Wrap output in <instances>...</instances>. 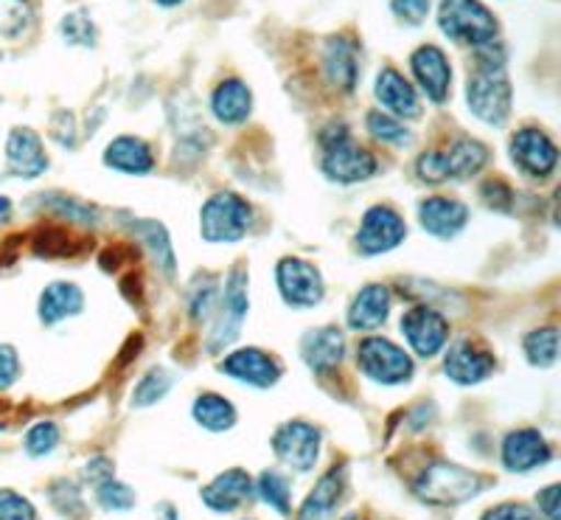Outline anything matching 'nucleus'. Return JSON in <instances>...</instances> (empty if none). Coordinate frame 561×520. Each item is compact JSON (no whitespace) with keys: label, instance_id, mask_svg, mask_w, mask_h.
I'll list each match as a JSON object with an SVG mask.
<instances>
[{"label":"nucleus","instance_id":"nucleus-1","mask_svg":"<svg viewBox=\"0 0 561 520\" xmlns=\"http://www.w3.org/2000/svg\"><path fill=\"white\" fill-rule=\"evenodd\" d=\"M466 99L469 110L485 124H500L511 113V82L505 74V59L500 45L494 39L485 45H478V68L466 82Z\"/></svg>","mask_w":561,"mask_h":520},{"label":"nucleus","instance_id":"nucleus-2","mask_svg":"<svg viewBox=\"0 0 561 520\" xmlns=\"http://www.w3.org/2000/svg\"><path fill=\"white\" fill-rule=\"evenodd\" d=\"M480 487H483V478L472 470L453 462H435L421 470L413 489L430 507H458V504L472 501Z\"/></svg>","mask_w":561,"mask_h":520},{"label":"nucleus","instance_id":"nucleus-3","mask_svg":"<svg viewBox=\"0 0 561 520\" xmlns=\"http://www.w3.org/2000/svg\"><path fill=\"white\" fill-rule=\"evenodd\" d=\"M323 144V172L325 178L337 183H359L377 172V158L365 147L351 142V133L345 124H332L320 133Z\"/></svg>","mask_w":561,"mask_h":520},{"label":"nucleus","instance_id":"nucleus-4","mask_svg":"<svg viewBox=\"0 0 561 520\" xmlns=\"http://www.w3.org/2000/svg\"><path fill=\"white\" fill-rule=\"evenodd\" d=\"M438 26L447 37L474 48L497 37V20L480 0H444L438 9Z\"/></svg>","mask_w":561,"mask_h":520},{"label":"nucleus","instance_id":"nucleus-5","mask_svg":"<svg viewBox=\"0 0 561 520\" xmlns=\"http://www.w3.org/2000/svg\"><path fill=\"white\" fill-rule=\"evenodd\" d=\"M357 366L365 377L382 386H402L413 377L410 354L388 338H365L357 349Z\"/></svg>","mask_w":561,"mask_h":520},{"label":"nucleus","instance_id":"nucleus-6","mask_svg":"<svg viewBox=\"0 0 561 520\" xmlns=\"http://www.w3.org/2000/svg\"><path fill=\"white\" fill-rule=\"evenodd\" d=\"M250 228V206L233 192L214 194L203 206L199 231L208 242H239Z\"/></svg>","mask_w":561,"mask_h":520},{"label":"nucleus","instance_id":"nucleus-7","mask_svg":"<svg viewBox=\"0 0 561 520\" xmlns=\"http://www.w3.org/2000/svg\"><path fill=\"white\" fill-rule=\"evenodd\" d=\"M275 282H278L284 302L293 304V307L307 309L323 302L325 287L323 279H320V270L314 264L304 262V259H280L278 268H275Z\"/></svg>","mask_w":561,"mask_h":520},{"label":"nucleus","instance_id":"nucleus-8","mask_svg":"<svg viewBox=\"0 0 561 520\" xmlns=\"http://www.w3.org/2000/svg\"><path fill=\"white\" fill-rule=\"evenodd\" d=\"M402 335L419 358H435L449 341V324L438 309L419 304L402 315Z\"/></svg>","mask_w":561,"mask_h":520},{"label":"nucleus","instance_id":"nucleus-9","mask_svg":"<svg viewBox=\"0 0 561 520\" xmlns=\"http://www.w3.org/2000/svg\"><path fill=\"white\" fill-rule=\"evenodd\" d=\"M408 237V225L390 206H374L365 212L357 231V248L365 257L393 251L396 245H402Z\"/></svg>","mask_w":561,"mask_h":520},{"label":"nucleus","instance_id":"nucleus-10","mask_svg":"<svg viewBox=\"0 0 561 520\" xmlns=\"http://www.w3.org/2000/svg\"><path fill=\"white\" fill-rule=\"evenodd\" d=\"M273 450L295 473H309L320 456V431L309 422L280 425L273 437Z\"/></svg>","mask_w":561,"mask_h":520},{"label":"nucleus","instance_id":"nucleus-11","mask_svg":"<svg viewBox=\"0 0 561 520\" xmlns=\"http://www.w3.org/2000/svg\"><path fill=\"white\" fill-rule=\"evenodd\" d=\"M511 161L517 163L525 174L548 178L559 163V149L548 133L536 127H525L511 138Z\"/></svg>","mask_w":561,"mask_h":520},{"label":"nucleus","instance_id":"nucleus-12","mask_svg":"<svg viewBox=\"0 0 561 520\" xmlns=\"http://www.w3.org/2000/svg\"><path fill=\"white\" fill-rule=\"evenodd\" d=\"M248 276H244V270H233L228 276V284H225L222 298H219V321L214 327L210 349L228 347L237 338L244 315H248Z\"/></svg>","mask_w":561,"mask_h":520},{"label":"nucleus","instance_id":"nucleus-13","mask_svg":"<svg viewBox=\"0 0 561 520\" xmlns=\"http://www.w3.org/2000/svg\"><path fill=\"white\" fill-rule=\"evenodd\" d=\"M222 372L228 374V377L244 383V386H255V388L275 386L280 377L278 360L270 358L267 352L253 347L230 352L222 363Z\"/></svg>","mask_w":561,"mask_h":520},{"label":"nucleus","instance_id":"nucleus-14","mask_svg":"<svg viewBox=\"0 0 561 520\" xmlns=\"http://www.w3.org/2000/svg\"><path fill=\"white\" fill-rule=\"evenodd\" d=\"M410 68L413 77L419 79L421 90L427 93L433 102H444L453 88V68H449L447 54L435 48V45H421L419 52L410 57Z\"/></svg>","mask_w":561,"mask_h":520},{"label":"nucleus","instance_id":"nucleus-15","mask_svg":"<svg viewBox=\"0 0 561 520\" xmlns=\"http://www.w3.org/2000/svg\"><path fill=\"white\" fill-rule=\"evenodd\" d=\"M553 459V450L545 442V437L534 428H523L505 437L503 442V464L511 473H530V470L542 467Z\"/></svg>","mask_w":561,"mask_h":520},{"label":"nucleus","instance_id":"nucleus-16","mask_svg":"<svg viewBox=\"0 0 561 520\" xmlns=\"http://www.w3.org/2000/svg\"><path fill=\"white\" fill-rule=\"evenodd\" d=\"M7 163L9 172L18 178H39L48 169V155H45L39 135L28 127H18L7 138Z\"/></svg>","mask_w":561,"mask_h":520},{"label":"nucleus","instance_id":"nucleus-17","mask_svg":"<svg viewBox=\"0 0 561 520\" xmlns=\"http://www.w3.org/2000/svg\"><path fill=\"white\" fill-rule=\"evenodd\" d=\"M419 223L433 237L449 239L463 231V225L469 223V208L453 197H427L419 206Z\"/></svg>","mask_w":561,"mask_h":520},{"label":"nucleus","instance_id":"nucleus-18","mask_svg":"<svg viewBox=\"0 0 561 520\" xmlns=\"http://www.w3.org/2000/svg\"><path fill=\"white\" fill-rule=\"evenodd\" d=\"M444 372L460 386H474L494 372V358L485 349L474 347L472 341H460L449 349L447 360H444Z\"/></svg>","mask_w":561,"mask_h":520},{"label":"nucleus","instance_id":"nucleus-19","mask_svg":"<svg viewBox=\"0 0 561 520\" xmlns=\"http://www.w3.org/2000/svg\"><path fill=\"white\" fill-rule=\"evenodd\" d=\"M390 315V290L385 284H368L354 296L348 307V327L354 332H374Z\"/></svg>","mask_w":561,"mask_h":520},{"label":"nucleus","instance_id":"nucleus-20","mask_svg":"<svg viewBox=\"0 0 561 520\" xmlns=\"http://www.w3.org/2000/svg\"><path fill=\"white\" fill-rule=\"evenodd\" d=\"M250 489H253V482H250L248 473L233 467L225 470L222 476L214 478V482L199 493V498H203L205 507L214 509V512H233V509L242 507L244 498L250 495Z\"/></svg>","mask_w":561,"mask_h":520},{"label":"nucleus","instance_id":"nucleus-21","mask_svg":"<svg viewBox=\"0 0 561 520\" xmlns=\"http://www.w3.org/2000/svg\"><path fill=\"white\" fill-rule=\"evenodd\" d=\"M300 352H304V360H307V366L312 372L325 374L332 372L334 366H340L345 352V338L337 327H320L304 338Z\"/></svg>","mask_w":561,"mask_h":520},{"label":"nucleus","instance_id":"nucleus-22","mask_svg":"<svg viewBox=\"0 0 561 520\" xmlns=\"http://www.w3.org/2000/svg\"><path fill=\"white\" fill-rule=\"evenodd\" d=\"M377 99L385 110H390L399 118H415L421 113L419 97H415L413 84L393 68H385L377 77Z\"/></svg>","mask_w":561,"mask_h":520},{"label":"nucleus","instance_id":"nucleus-23","mask_svg":"<svg viewBox=\"0 0 561 520\" xmlns=\"http://www.w3.org/2000/svg\"><path fill=\"white\" fill-rule=\"evenodd\" d=\"M104 163L115 172L124 174H149L154 167V155L147 142L133 138V135H122L115 142L107 144L104 149Z\"/></svg>","mask_w":561,"mask_h":520},{"label":"nucleus","instance_id":"nucleus-24","mask_svg":"<svg viewBox=\"0 0 561 520\" xmlns=\"http://www.w3.org/2000/svg\"><path fill=\"white\" fill-rule=\"evenodd\" d=\"M84 307V296L82 290L77 287L73 282H54L43 290V296H39V321L45 327H54V324L65 321L70 315H79Z\"/></svg>","mask_w":561,"mask_h":520},{"label":"nucleus","instance_id":"nucleus-25","mask_svg":"<svg viewBox=\"0 0 561 520\" xmlns=\"http://www.w3.org/2000/svg\"><path fill=\"white\" fill-rule=\"evenodd\" d=\"M345 495V470H329L300 507L298 520H332Z\"/></svg>","mask_w":561,"mask_h":520},{"label":"nucleus","instance_id":"nucleus-26","mask_svg":"<svg viewBox=\"0 0 561 520\" xmlns=\"http://www.w3.org/2000/svg\"><path fill=\"white\" fill-rule=\"evenodd\" d=\"M250 108H253V93L242 79H228L210 97V110L222 124H242L250 116Z\"/></svg>","mask_w":561,"mask_h":520},{"label":"nucleus","instance_id":"nucleus-27","mask_svg":"<svg viewBox=\"0 0 561 520\" xmlns=\"http://www.w3.org/2000/svg\"><path fill=\"white\" fill-rule=\"evenodd\" d=\"M325 63V77L329 82L337 84V88L351 90L357 84L359 74V59H357V45L345 37H332L329 45H325L323 54Z\"/></svg>","mask_w":561,"mask_h":520},{"label":"nucleus","instance_id":"nucleus-28","mask_svg":"<svg viewBox=\"0 0 561 520\" xmlns=\"http://www.w3.org/2000/svg\"><path fill=\"white\" fill-rule=\"evenodd\" d=\"M440 158H444V167H447V178L463 180L472 178V174H478L480 169L485 167V161H489V149L480 142H474V138H460L453 147L444 149Z\"/></svg>","mask_w":561,"mask_h":520},{"label":"nucleus","instance_id":"nucleus-29","mask_svg":"<svg viewBox=\"0 0 561 520\" xmlns=\"http://www.w3.org/2000/svg\"><path fill=\"white\" fill-rule=\"evenodd\" d=\"M192 411L194 419L214 433L228 431V428L237 425V408L225 397H219V394H203V397H197Z\"/></svg>","mask_w":561,"mask_h":520},{"label":"nucleus","instance_id":"nucleus-30","mask_svg":"<svg viewBox=\"0 0 561 520\" xmlns=\"http://www.w3.org/2000/svg\"><path fill=\"white\" fill-rule=\"evenodd\" d=\"M525 354H528V360L534 366H553L556 358H559V329L545 327L525 335Z\"/></svg>","mask_w":561,"mask_h":520},{"label":"nucleus","instance_id":"nucleus-31","mask_svg":"<svg viewBox=\"0 0 561 520\" xmlns=\"http://www.w3.org/2000/svg\"><path fill=\"white\" fill-rule=\"evenodd\" d=\"M255 489H259V495H262V501L270 504L278 515L293 512V493H289V482L280 476L278 470H264L262 476H259Z\"/></svg>","mask_w":561,"mask_h":520},{"label":"nucleus","instance_id":"nucleus-32","mask_svg":"<svg viewBox=\"0 0 561 520\" xmlns=\"http://www.w3.org/2000/svg\"><path fill=\"white\" fill-rule=\"evenodd\" d=\"M133 231L149 245V251H152V257L158 259L160 268L167 270V273H172L174 253H172V242H169L167 231H163L158 223H133Z\"/></svg>","mask_w":561,"mask_h":520},{"label":"nucleus","instance_id":"nucleus-33","mask_svg":"<svg viewBox=\"0 0 561 520\" xmlns=\"http://www.w3.org/2000/svg\"><path fill=\"white\" fill-rule=\"evenodd\" d=\"M368 129L374 138H379L382 144H390V147H404V144L413 142L410 129L404 127L402 122H396L393 116L382 113V110H374V113H368Z\"/></svg>","mask_w":561,"mask_h":520},{"label":"nucleus","instance_id":"nucleus-34","mask_svg":"<svg viewBox=\"0 0 561 520\" xmlns=\"http://www.w3.org/2000/svg\"><path fill=\"white\" fill-rule=\"evenodd\" d=\"M28 23H32L28 0H0V34L3 37H20Z\"/></svg>","mask_w":561,"mask_h":520},{"label":"nucleus","instance_id":"nucleus-35","mask_svg":"<svg viewBox=\"0 0 561 520\" xmlns=\"http://www.w3.org/2000/svg\"><path fill=\"white\" fill-rule=\"evenodd\" d=\"M172 383H174L172 374L163 372V369L144 374V380H140L138 386H135V392H133V405H138V408L154 405L158 399L167 397L169 388H172Z\"/></svg>","mask_w":561,"mask_h":520},{"label":"nucleus","instance_id":"nucleus-36","mask_svg":"<svg viewBox=\"0 0 561 520\" xmlns=\"http://www.w3.org/2000/svg\"><path fill=\"white\" fill-rule=\"evenodd\" d=\"M59 34H62L65 43H70V45L96 43V26H93V20H90L84 12L65 14L62 23H59Z\"/></svg>","mask_w":561,"mask_h":520},{"label":"nucleus","instance_id":"nucleus-37","mask_svg":"<svg viewBox=\"0 0 561 520\" xmlns=\"http://www.w3.org/2000/svg\"><path fill=\"white\" fill-rule=\"evenodd\" d=\"M96 498L104 509H110V512H127L135 504L133 489H129L127 484L115 482V478H107V482L99 484Z\"/></svg>","mask_w":561,"mask_h":520},{"label":"nucleus","instance_id":"nucleus-38","mask_svg":"<svg viewBox=\"0 0 561 520\" xmlns=\"http://www.w3.org/2000/svg\"><path fill=\"white\" fill-rule=\"evenodd\" d=\"M23 444H26L28 456H34V459L48 456V453H51V450L59 444L57 422H48V419H45V422H37L32 431L26 433V442Z\"/></svg>","mask_w":561,"mask_h":520},{"label":"nucleus","instance_id":"nucleus-39","mask_svg":"<svg viewBox=\"0 0 561 520\" xmlns=\"http://www.w3.org/2000/svg\"><path fill=\"white\" fill-rule=\"evenodd\" d=\"M0 520H37L32 501L14 489H0Z\"/></svg>","mask_w":561,"mask_h":520},{"label":"nucleus","instance_id":"nucleus-40","mask_svg":"<svg viewBox=\"0 0 561 520\" xmlns=\"http://www.w3.org/2000/svg\"><path fill=\"white\" fill-rule=\"evenodd\" d=\"M48 208H51V212H57L59 217L77 219V223H82V225L96 223V208L84 206V203H79V200H73V197H65V194H57V197L48 203Z\"/></svg>","mask_w":561,"mask_h":520},{"label":"nucleus","instance_id":"nucleus-41","mask_svg":"<svg viewBox=\"0 0 561 520\" xmlns=\"http://www.w3.org/2000/svg\"><path fill=\"white\" fill-rule=\"evenodd\" d=\"M20 377V358L9 343H0V392H7L14 386V380Z\"/></svg>","mask_w":561,"mask_h":520},{"label":"nucleus","instance_id":"nucleus-42","mask_svg":"<svg viewBox=\"0 0 561 520\" xmlns=\"http://www.w3.org/2000/svg\"><path fill=\"white\" fill-rule=\"evenodd\" d=\"M390 9L404 23H421L430 14V0H390Z\"/></svg>","mask_w":561,"mask_h":520},{"label":"nucleus","instance_id":"nucleus-43","mask_svg":"<svg viewBox=\"0 0 561 520\" xmlns=\"http://www.w3.org/2000/svg\"><path fill=\"white\" fill-rule=\"evenodd\" d=\"M419 174H421V180H427V183H444V180H449L447 167H444V158H440V152L421 155Z\"/></svg>","mask_w":561,"mask_h":520},{"label":"nucleus","instance_id":"nucleus-44","mask_svg":"<svg viewBox=\"0 0 561 520\" xmlns=\"http://www.w3.org/2000/svg\"><path fill=\"white\" fill-rule=\"evenodd\" d=\"M483 520H539L534 509H528L525 504H500V507L489 509L483 515Z\"/></svg>","mask_w":561,"mask_h":520},{"label":"nucleus","instance_id":"nucleus-45","mask_svg":"<svg viewBox=\"0 0 561 520\" xmlns=\"http://www.w3.org/2000/svg\"><path fill=\"white\" fill-rule=\"evenodd\" d=\"M536 504L542 509V515L548 520H559V484H548L542 493L536 495Z\"/></svg>","mask_w":561,"mask_h":520},{"label":"nucleus","instance_id":"nucleus-46","mask_svg":"<svg viewBox=\"0 0 561 520\" xmlns=\"http://www.w3.org/2000/svg\"><path fill=\"white\" fill-rule=\"evenodd\" d=\"M84 478H93L96 484L107 482V478H113V464H110L107 459H96V462H88V467H84Z\"/></svg>","mask_w":561,"mask_h":520},{"label":"nucleus","instance_id":"nucleus-47","mask_svg":"<svg viewBox=\"0 0 561 520\" xmlns=\"http://www.w3.org/2000/svg\"><path fill=\"white\" fill-rule=\"evenodd\" d=\"M154 520H178V512H174L172 504H160L158 512H154Z\"/></svg>","mask_w":561,"mask_h":520},{"label":"nucleus","instance_id":"nucleus-48","mask_svg":"<svg viewBox=\"0 0 561 520\" xmlns=\"http://www.w3.org/2000/svg\"><path fill=\"white\" fill-rule=\"evenodd\" d=\"M9 212H12V203L7 197H0V219H7Z\"/></svg>","mask_w":561,"mask_h":520},{"label":"nucleus","instance_id":"nucleus-49","mask_svg":"<svg viewBox=\"0 0 561 520\" xmlns=\"http://www.w3.org/2000/svg\"><path fill=\"white\" fill-rule=\"evenodd\" d=\"M160 7H178V3H183V0H158Z\"/></svg>","mask_w":561,"mask_h":520},{"label":"nucleus","instance_id":"nucleus-50","mask_svg":"<svg viewBox=\"0 0 561 520\" xmlns=\"http://www.w3.org/2000/svg\"><path fill=\"white\" fill-rule=\"evenodd\" d=\"M343 520H368V518H359V515H345Z\"/></svg>","mask_w":561,"mask_h":520}]
</instances>
